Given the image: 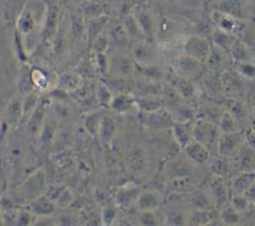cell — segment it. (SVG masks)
<instances>
[{
    "label": "cell",
    "mask_w": 255,
    "mask_h": 226,
    "mask_svg": "<svg viewBox=\"0 0 255 226\" xmlns=\"http://www.w3.org/2000/svg\"><path fill=\"white\" fill-rule=\"evenodd\" d=\"M48 0H26L16 19L17 50L23 61L31 57L43 41Z\"/></svg>",
    "instance_id": "6da1fadb"
},
{
    "label": "cell",
    "mask_w": 255,
    "mask_h": 226,
    "mask_svg": "<svg viewBox=\"0 0 255 226\" xmlns=\"http://www.w3.org/2000/svg\"><path fill=\"white\" fill-rule=\"evenodd\" d=\"M36 156L26 141L13 138L0 151V167L8 185L14 186L35 170Z\"/></svg>",
    "instance_id": "7a4b0ae2"
},
{
    "label": "cell",
    "mask_w": 255,
    "mask_h": 226,
    "mask_svg": "<svg viewBox=\"0 0 255 226\" xmlns=\"http://www.w3.org/2000/svg\"><path fill=\"white\" fill-rule=\"evenodd\" d=\"M182 161L183 160L180 159L175 163H171L170 172L172 174L166 183L169 193L175 196L185 195L201 186L202 177L195 170V166H197V164L188 158L185 165H183Z\"/></svg>",
    "instance_id": "3957f363"
},
{
    "label": "cell",
    "mask_w": 255,
    "mask_h": 226,
    "mask_svg": "<svg viewBox=\"0 0 255 226\" xmlns=\"http://www.w3.org/2000/svg\"><path fill=\"white\" fill-rule=\"evenodd\" d=\"M13 199L32 202L42 195L45 190V174L39 169H35L21 182L14 185Z\"/></svg>",
    "instance_id": "277c9868"
},
{
    "label": "cell",
    "mask_w": 255,
    "mask_h": 226,
    "mask_svg": "<svg viewBox=\"0 0 255 226\" xmlns=\"http://www.w3.org/2000/svg\"><path fill=\"white\" fill-rule=\"evenodd\" d=\"M218 124L211 119L200 116L193 121V138L209 148L212 154L217 153V142L220 135Z\"/></svg>",
    "instance_id": "5b68a950"
},
{
    "label": "cell",
    "mask_w": 255,
    "mask_h": 226,
    "mask_svg": "<svg viewBox=\"0 0 255 226\" xmlns=\"http://www.w3.org/2000/svg\"><path fill=\"white\" fill-rule=\"evenodd\" d=\"M171 69L173 75L194 81L203 75L205 65L204 63L181 53L173 58L171 62Z\"/></svg>",
    "instance_id": "8992f818"
},
{
    "label": "cell",
    "mask_w": 255,
    "mask_h": 226,
    "mask_svg": "<svg viewBox=\"0 0 255 226\" xmlns=\"http://www.w3.org/2000/svg\"><path fill=\"white\" fill-rule=\"evenodd\" d=\"M123 50L115 49L112 53H108L109 56V72L108 76H112L114 79H127L129 78L136 69L131 56L124 54Z\"/></svg>",
    "instance_id": "52a82bcc"
},
{
    "label": "cell",
    "mask_w": 255,
    "mask_h": 226,
    "mask_svg": "<svg viewBox=\"0 0 255 226\" xmlns=\"http://www.w3.org/2000/svg\"><path fill=\"white\" fill-rule=\"evenodd\" d=\"M211 40L203 35L192 33L184 37L182 42V53L205 63L210 50H211Z\"/></svg>",
    "instance_id": "ba28073f"
},
{
    "label": "cell",
    "mask_w": 255,
    "mask_h": 226,
    "mask_svg": "<svg viewBox=\"0 0 255 226\" xmlns=\"http://www.w3.org/2000/svg\"><path fill=\"white\" fill-rule=\"evenodd\" d=\"M130 56L136 66H149L158 64L159 53L152 41L142 39L133 41L130 48Z\"/></svg>",
    "instance_id": "9c48e42d"
},
{
    "label": "cell",
    "mask_w": 255,
    "mask_h": 226,
    "mask_svg": "<svg viewBox=\"0 0 255 226\" xmlns=\"http://www.w3.org/2000/svg\"><path fill=\"white\" fill-rule=\"evenodd\" d=\"M209 17L215 28L220 29L224 32L233 34L237 38L241 36L242 32L244 31L247 25L246 19H240L230 14H227L218 10H214V9L211 10Z\"/></svg>",
    "instance_id": "30bf717a"
},
{
    "label": "cell",
    "mask_w": 255,
    "mask_h": 226,
    "mask_svg": "<svg viewBox=\"0 0 255 226\" xmlns=\"http://www.w3.org/2000/svg\"><path fill=\"white\" fill-rule=\"evenodd\" d=\"M139 119L142 125L154 130L171 129L175 123L171 113L164 107L151 112H139Z\"/></svg>",
    "instance_id": "8fae6325"
},
{
    "label": "cell",
    "mask_w": 255,
    "mask_h": 226,
    "mask_svg": "<svg viewBox=\"0 0 255 226\" xmlns=\"http://www.w3.org/2000/svg\"><path fill=\"white\" fill-rule=\"evenodd\" d=\"M135 18L144 38L146 40L155 41L157 19L149 7L144 4H137L131 11Z\"/></svg>",
    "instance_id": "7c38bea8"
},
{
    "label": "cell",
    "mask_w": 255,
    "mask_h": 226,
    "mask_svg": "<svg viewBox=\"0 0 255 226\" xmlns=\"http://www.w3.org/2000/svg\"><path fill=\"white\" fill-rule=\"evenodd\" d=\"M4 115L8 129L15 130L22 123L24 118L23 96L19 93L14 94L4 105Z\"/></svg>",
    "instance_id": "4fadbf2b"
},
{
    "label": "cell",
    "mask_w": 255,
    "mask_h": 226,
    "mask_svg": "<svg viewBox=\"0 0 255 226\" xmlns=\"http://www.w3.org/2000/svg\"><path fill=\"white\" fill-rule=\"evenodd\" d=\"M244 140V131L242 129L231 132H221L217 142L216 154L233 157L238 152Z\"/></svg>",
    "instance_id": "5bb4252c"
},
{
    "label": "cell",
    "mask_w": 255,
    "mask_h": 226,
    "mask_svg": "<svg viewBox=\"0 0 255 226\" xmlns=\"http://www.w3.org/2000/svg\"><path fill=\"white\" fill-rule=\"evenodd\" d=\"M30 79L34 91L44 93L56 88L58 77L43 66L35 65L30 66Z\"/></svg>",
    "instance_id": "9a60e30c"
},
{
    "label": "cell",
    "mask_w": 255,
    "mask_h": 226,
    "mask_svg": "<svg viewBox=\"0 0 255 226\" xmlns=\"http://www.w3.org/2000/svg\"><path fill=\"white\" fill-rule=\"evenodd\" d=\"M183 196L186 197L185 203L191 210L216 209L215 200L206 186H199Z\"/></svg>",
    "instance_id": "2e32d148"
},
{
    "label": "cell",
    "mask_w": 255,
    "mask_h": 226,
    "mask_svg": "<svg viewBox=\"0 0 255 226\" xmlns=\"http://www.w3.org/2000/svg\"><path fill=\"white\" fill-rule=\"evenodd\" d=\"M205 186L211 192V194L215 200L217 210L229 203L231 193H230L229 185L225 181V178H223L219 175H216V174H212L206 180Z\"/></svg>",
    "instance_id": "e0dca14e"
},
{
    "label": "cell",
    "mask_w": 255,
    "mask_h": 226,
    "mask_svg": "<svg viewBox=\"0 0 255 226\" xmlns=\"http://www.w3.org/2000/svg\"><path fill=\"white\" fill-rule=\"evenodd\" d=\"M48 109L47 101H40L37 108L25 121L26 133L28 137L37 139L45 127V113Z\"/></svg>",
    "instance_id": "ac0fdd59"
},
{
    "label": "cell",
    "mask_w": 255,
    "mask_h": 226,
    "mask_svg": "<svg viewBox=\"0 0 255 226\" xmlns=\"http://www.w3.org/2000/svg\"><path fill=\"white\" fill-rule=\"evenodd\" d=\"M165 202L164 194L156 188H145L141 189L135 207L139 211H148V210H157Z\"/></svg>",
    "instance_id": "d6986e66"
},
{
    "label": "cell",
    "mask_w": 255,
    "mask_h": 226,
    "mask_svg": "<svg viewBox=\"0 0 255 226\" xmlns=\"http://www.w3.org/2000/svg\"><path fill=\"white\" fill-rule=\"evenodd\" d=\"M233 167L237 172L255 170V148L243 142L238 152L231 157Z\"/></svg>",
    "instance_id": "ffe728a7"
},
{
    "label": "cell",
    "mask_w": 255,
    "mask_h": 226,
    "mask_svg": "<svg viewBox=\"0 0 255 226\" xmlns=\"http://www.w3.org/2000/svg\"><path fill=\"white\" fill-rule=\"evenodd\" d=\"M189 160L197 165L203 166L208 163L212 157V152L203 143L193 139L183 149L180 150Z\"/></svg>",
    "instance_id": "44dd1931"
},
{
    "label": "cell",
    "mask_w": 255,
    "mask_h": 226,
    "mask_svg": "<svg viewBox=\"0 0 255 226\" xmlns=\"http://www.w3.org/2000/svg\"><path fill=\"white\" fill-rule=\"evenodd\" d=\"M140 190L141 189L134 183H128L122 186L115 195L116 203L125 209H130L135 206Z\"/></svg>",
    "instance_id": "7402d4cb"
},
{
    "label": "cell",
    "mask_w": 255,
    "mask_h": 226,
    "mask_svg": "<svg viewBox=\"0 0 255 226\" xmlns=\"http://www.w3.org/2000/svg\"><path fill=\"white\" fill-rule=\"evenodd\" d=\"M193 120L175 122L171 127L173 140L179 150L183 149L193 138Z\"/></svg>",
    "instance_id": "603a6c76"
},
{
    "label": "cell",
    "mask_w": 255,
    "mask_h": 226,
    "mask_svg": "<svg viewBox=\"0 0 255 226\" xmlns=\"http://www.w3.org/2000/svg\"><path fill=\"white\" fill-rule=\"evenodd\" d=\"M240 19H246V0H214L213 8Z\"/></svg>",
    "instance_id": "cb8c5ba5"
},
{
    "label": "cell",
    "mask_w": 255,
    "mask_h": 226,
    "mask_svg": "<svg viewBox=\"0 0 255 226\" xmlns=\"http://www.w3.org/2000/svg\"><path fill=\"white\" fill-rule=\"evenodd\" d=\"M108 38H109L110 44H112L115 47V49H119V50L126 49L131 41L123 21L114 22L110 26Z\"/></svg>",
    "instance_id": "d4e9b609"
},
{
    "label": "cell",
    "mask_w": 255,
    "mask_h": 226,
    "mask_svg": "<svg viewBox=\"0 0 255 226\" xmlns=\"http://www.w3.org/2000/svg\"><path fill=\"white\" fill-rule=\"evenodd\" d=\"M191 209H183L178 206L167 207L162 209L161 215L164 225L170 226H183L188 225V219Z\"/></svg>",
    "instance_id": "484cf974"
},
{
    "label": "cell",
    "mask_w": 255,
    "mask_h": 226,
    "mask_svg": "<svg viewBox=\"0 0 255 226\" xmlns=\"http://www.w3.org/2000/svg\"><path fill=\"white\" fill-rule=\"evenodd\" d=\"M218 225L221 224L217 209L212 210H190L188 225L203 226V225Z\"/></svg>",
    "instance_id": "4316f807"
},
{
    "label": "cell",
    "mask_w": 255,
    "mask_h": 226,
    "mask_svg": "<svg viewBox=\"0 0 255 226\" xmlns=\"http://www.w3.org/2000/svg\"><path fill=\"white\" fill-rule=\"evenodd\" d=\"M169 84L173 86V88L177 91V93L190 104L194 102L197 97V89L193 84V81L175 76L172 74L171 79L169 80Z\"/></svg>",
    "instance_id": "83f0119b"
},
{
    "label": "cell",
    "mask_w": 255,
    "mask_h": 226,
    "mask_svg": "<svg viewBox=\"0 0 255 226\" xmlns=\"http://www.w3.org/2000/svg\"><path fill=\"white\" fill-rule=\"evenodd\" d=\"M230 59L229 54L222 51L221 49L217 48L212 44L210 53L204 63L205 69L209 70L212 73H216L222 70H225L227 60ZM231 60V59H230Z\"/></svg>",
    "instance_id": "f1b7e54d"
},
{
    "label": "cell",
    "mask_w": 255,
    "mask_h": 226,
    "mask_svg": "<svg viewBox=\"0 0 255 226\" xmlns=\"http://www.w3.org/2000/svg\"><path fill=\"white\" fill-rule=\"evenodd\" d=\"M255 181L254 171H242L231 178L229 189L231 194H244L249 186Z\"/></svg>",
    "instance_id": "f546056e"
},
{
    "label": "cell",
    "mask_w": 255,
    "mask_h": 226,
    "mask_svg": "<svg viewBox=\"0 0 255 226\" xmlns=\"http://www.w3.org/2000/svg\"><path fill=\"white\" fill-rule=\"evenodd\" d=\"M108 24H109V17H107L106 15H102L100 17L87 20L85 37L90 46H92L94 41L101 34H103Z\"/></svg>",
    "instance_id": "4dcf8cb0"
},
{
    "label": "cell",
    "mask_w": 255,
    "mask_h": 226,
    "mask_svg": "<svg viewBox=\"0 0 255 226\" xmlns=\"http://www.w3.org/2000/svg\"><path fill=\"white\" fill-rule=\"evenodd\" d=\"M84 84L82 76L77 72H67L58 77L56 88L65 93H74Z\"/></svg>",
    "instance_id": "1f68e13d"
},
{
    "label": "cell",
    "mask_w": 255,
    "mask_h": 226,
    "mask_svg": "<svg viewBox=\"0 0 255 226\" xmlns=\"http://www.w3.org/2000/svg\"><path fill=\"white\" fill-rule=\"evenodd\" d=\"M209 163L212 174L219 175L223 178L229 177L231 172L235 170L231 157H226L220 154H215L213 157H211Z\"/></svg>",
    "instance_id": "d6a6232c"
},
{
    "label": "cell",
    "mask_w": 255,
    "mask_h": 226,
    "mask_svg": "<svg viewBox=\"0 0 255 226\" xmlns=\"http://www.w3.org/2000/svg\"><path fill=\"white\" fill-rule=\"evenodd\" d=\"M253 55L250 47L239 38L234 41L229 51V56L233 63L253 61Z\"/></svg>",
    "instance_id": "836d02e7"
},
{
    "label": "cell",
    "mask_w": 255,
    "mask_h": 226,
    "mask_svg": "<svg viewBox=\"0 0 255 226\" xmlns=\"http://www.w3.org/2000/svg\"><path fill=\"white\" fill-rule=\"evenodd\" d=\"M110 108L119 113H128L131 112L134 108L137 109L135 98L128 94L120 93L114 96Z\"/></svg>",
    "instance_id": "e575fe53"
},
{
    "label": "cell",
    "mask_w": 255,
    "mask_h": 226,
    "mask_svg": "<svg viewBox=\"0 0 255 226\" xmlns=\"http://www.w3.org/2000/svg\"><path fill=\"white\" fill-rule=\"evenodd\" d=\"M117 131V123L116 120L110 115H102L99 131H98V138L104 143L108 144L114 138Z\"/></svg>",
    "instance_id": "d590c367"
},
{
    "label": "cell",
    "mask_w": 255,
    "mask_h": 226,
    "mask_svg": "<svg viewBox=\"0 0 255 226\" xmlns=\"http://www.w3.org/2000/svg\"><path fill=\"white\" fill-rule=\"evenodd\" d=\"M236 39H237V37L234 36L233 34L224 32V31H222L220 29H217L215 27H214L213 32H212L211 37H210L211 43L214 46H216L217 48L226 52L227 54H229L230 48H231V46L233 45V43Z\"/></svg>",
    "instance_id": "8d00e7d4"
},
{
    "label": "cell",
    "mask_w": 255,
    "mask_h": 226,
    "mask_svg": "<svg viewBox=\"0 0 255 226\" xmlns=\"http://www.w3.org/2000/svg\"><path fill=\"white\" fill-rule=\"evenodd\" d=\"M55 209V202L48 196H39L31 202V213L37 216H49Z\"/></svg>",
    "instance_id": "74e56055"
},
{
    "label": "cell",
    "mask_w": 255,
    "mask_h": 226,
    "mask_svg": "<svg viewBox=\"0 0 255 226\" xmlns=\"http://www.w3.org/2000/svg\"><path fill=\"white\" fill-rule=\"evenodd\" d=\"M218 213L222 225H236L240 222L242 216L230 203L218 209Z\"/></svg>",
    "instance_id": "f35d334b"
},
{
    "label": "cell",
    "mask_w": 255,
    "mask_h": 226,
    "mask_svg": "<svg viewBox=\"0 0 255 226\" xmlns=\"http://www.w3.org/2000/svg\"><path fill=\"white\" fill-rule=\"evenodd\" d=\"M137 110L139 112H151L163 107L162 100L155 96H143L135 99Z\"/></svg>",
    "instance_id": "ab89813d"
},
{
    "label": "cell",
    "mask_w": 255,
    "mask_h": 226,
    "mask_svg": "<svg viewBox=\"0 0 255 226\" xmlns=\"http://www.w3.org/2000/svg\"><path fill=\"white\" fill-rule=\"evenodd\" d=\"M217 124L220 132H231L241 129L237 120L229 111H225L222 113Z\"/></svg>",
    "instance_id": "60d3db41"
},
{
    "label": "cell",
    "mask_w": 255,
    "mask_h": 226,
    "mask_svg": "<svg viewBox=\"0 0 255 226\" xmlns=\"http://www.w3.org/2000/svg\"><path fill=\"white\" fill-rule=\"evenodd\" d=\"M81 11H82L84 18L87 20L105 15L101 4L96 1H92V0H85L84 2H82L81 3Z\"/></svg>",
    "instance_id": "b9f144b4"
},
{
    "label": "cell",
    "mask_w": 255,
    "mask_h": 226,
    "mask_svg": "<svg viewBox=\"0 0 255 226\" xmlns=\"http://www.w3.org/2000/svg\"><path fill=\"white\" fill-rule=\"evenodd\" d=\"M157 210L139 211V215L137 218L138 223L144 226H154V225L163 224L162 215L157 213Z\"/></svg>",
    "instance_id": "7bdbcfd3"
},
{
    "label": "cell",
    "mask_w": 255,
    "mask_h": 226,
    "mask_svg": "<svg viewBox=\"0 0 255 226\" xmlns=\"http://www.w3.org/2000/svg\"><path fill=\"white\" fill-rule=\"evenodd\" d=\"M233 70L243 79H255V62H237L233 63Z\"/></svg>",
    "instance_id": "ee69618b"
},
{
    "label": "cell",
    "mask_w": 255,
    "mask_h": 226,
    "mask_svg": "<svg viewBox=\"0 0 255 226\" xmlns=\"http://www.w3.org/2000/svg\"><path fill=\"white\" fill-rule=\"evenodd\" d=\"M113 98H114V95L111 92L108 85H106L104 83H100L96 87V99L102 107H109L110 108V105L112 103Z\"/></svg>",
    "instance_id": "f6af8a7d"
},
{
    "label": "cell",
    "mask_w": 255,
    "mask_h": 226,
    "mask_svg": "<svg viewBox=\"0 0 255 226\" xmlns=\"http://www.w3.org/2000/svg\"><path fill=\"white\" fill-rule=\"evenodd\" d=\"M102 115L100 113L97 112H93L90 113L86 115L84 123H85V127L86 129L94 136H98V131H99V126H100V122H101V118Z\"/></svg>",
    "instance_id": "bcb514c9"
},
{
    "label": "cell",
    "mask_w": 255,
    "mask_h": 226,
    "mask_svg": "<svg viewBox=\"0 0 255 226\" xmlns=\"http://www.w3.org/2000/svg\"><path fill=\"white\" fill-rule=\"evenodd\" d=\"M229 203L242 215L248 210L251 202L244 194H231Z\"/></svg>",
    "instance_id": "7dc6e473"
},
{
    "label": "cell",
    "mask_w": 255,
    "mask_h": 226,
    "mask_svg": "<svg viewBox=\"0 0 255 226\" xmlns=\"http://www.w3.org/2000/svg\"><path fill=\"white\" fill-rule=\"evenodd\" d=\"M233 116L235 117V119L237 120L239 126L241 125V123L247 119V115H248V109L247 107L241 102V101H237L234 102V104L230 107V111H229ZM242 129V128H241Z\"/></svg>",
    "instance_id": "c3c4849f"
},
{
    "label": "cell",
    "mask_w": 255,
    "mask_h": 226,
    "mask_svg": "<svg viewBox=\"0 0 255 226\" xmlns=\"http://www.w3.org/2000/svg\"><path fill=\"white\" fill-rule=\"evenodd\" d=\"M117 218V211L113 207H106L102 212V220L105 225H111Z\"/></svg>",
    "instance_id": "681fc988"
},
{
    "label": "cell",
    "mask_w": 255,
    "mask_h": 226,
    "mask_svg": "<svg viewBox=\"0 0 255 226\" xmlns=\"http://www.w3.org/2000/svg\"><path fill=\"white\" fill-rule=\"evenodd\" d=\"M7 130H8V126L6 124L5 115H4V105L0 103V140L4 138V135Z\"/></svg>",
    "instance_id": "f907efd6"
},
{
    "label": "cell",
    "mask_w": 255,
    "mask_h": 226,
    "mask_svg": "<svg viewBox=\"0 0 255 226\" xmlns=\"http://www.w3.org/2000/svg\"><path fill=\"white\" fill-rule=\"evenodd\" d=\"M244 138L246 143H248L250 146L255 148V131L252 128V126H248L244 130Z\"/></svg>",
    "instance_id": "816d5d0a"
},
{
    "label": "cell",
    "mask_w": 255,
    "mask_h": 226,
    "mask_svg": "<svg viewBox=\"0 0 255 226\" xmlns=\"http://www.w3.org/2000/svg\"><path fill=\"white\" fill-rule=\"evenodd\" d=\"M244 195L248 198V200L251 202V204H255V181L245 191Z\"/></svg>",
    "instance_id": "f5cc1de1"
},
{
    "label": "cell",
    "mask_w": 255,
    "mask_h": 226,
    "mask_svg": "<svg viewBox=\"0 0 255 226\" xmlns=\"http://www.w3.org/2000/svg\"><path fill=\"white\" fill-rule=\"evenodd\" d=\"M0 225H3V212L0 208Z\"/></svg>",
    "instance_id": "db71d44e"
},
{
    "label": "cell",
    "mask_w": 255,
    "mask_h": 226,
    "mask_svg": "<svg viewBox=\"0 0 255 226\" xmlns=\"http://www.w3.org/2000/svg\"><path fill=\"white\" fill-rule=\"evenodd\" d=\"M160 2H162V3H168V2H170V1H172V0H159Z\"/></svg>",
    "instance_id": "11a10c76"
},
{
    "label": "cell",
    "mask_w": 255,
    "mask_h": 226,
    "mask_svg": "<svg viewBox=\"0 0 255 226\" xmlns=\"http://www.w3.org/2000/svg\"><path fill=\"white\" fill-rule=\"evenodd\" d=\"M249 1H251V2H252L254 5H255V0H249Z\"/></svg>",
    "instance_id": "9f6ffc18"
},
{
    "label": "cell",
    "mask_w": 255,
    "mask_h": 226,
    "mask_svg": "<svg viewBox=\"0 0 255 226\" xmlns=\"http://www.w3.org/2000/svg\"><path fill=\"white\" fill-rule=\"evenodd\" d=\"M252 126V128L254 129V131H255V124H253V125H251Z\"/></svg>",
    "instance_id": "6f0895ef"
},
{
    "label": "cell",
    "mask_w": 255,
    "mask_h": 226,
    "mask_svg": "<svg viewBox=\"0 0 255 226\" xmlns=\"http://www.w3.org/2000/svg\"><path fill=\"white\" fill-rule=\"evenodd\" d=\"M253 61L255 62V53H254V55H253Z\"/></svg>",
    "instance_id": "680465c9"
}]
</instances>
